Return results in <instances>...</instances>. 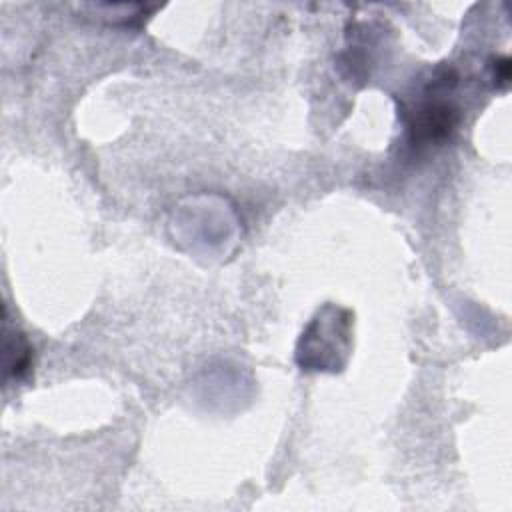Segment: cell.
<instances>
[{"instance_id": "1", "label": "cell", "mask_w": 512, "mask_h": 512, "mask_svg": "<svg viewBox=\"0 0 512 512\" xmlns=\"http://www.w3.org/2000/svg\"><path fill=\"white\" fill-rule=\"evenodd\" d=\"M342 310L326 306L306 328L298 346V364L302 370H336L342 366L340 354L348 350L350 318Z\"/></svg>"}, {"instance_id": "2", "label": "cell", "mask_w": 512, "mask_h": 512, "mask_svg": "<svg viewBox=\"0 0 512 512\" xmlns=\"http://www.w3.org/2000/svg\"><path fill=\"white\" fill-rule=\"evenodd\" d=\"M456 80L458 78L452 70H440L428 84V98L422 100L408 116V130L414 144H436L450 138L456 130L460 112L452 102L440 98V94L454 90Z\"/></svg>"}, {"instance_id": "3", "label": "cell", "mask_w": 512, "mask_h": 512, "mask_svg": "<svg viewBox=\"0 0 512 512\" xmlns=\"http://www.w3.org/2000/svg\"><path fill=\"white\" fill-rule=\"evenodd\" d=\"M32 364V348L28 340L14 332L10 334L8 330L4 332V370L6 376L14 378H24L30 370Z\"/></svg>"}, {"instance_id": "4", "label": "cell", "mask_w": 512, "mask_h": 512, "mask_svg": "<svg viewBox=\"0 0 512 512\" xmlns=\"http://www.w3.org/2000/svg\"><path fill=\"white\" fill-rule=\"evenodd\" d=\"M494 78L504 86L510 80V60L508 58H498L494 66Z\"/></svg>"}]
</instances>
